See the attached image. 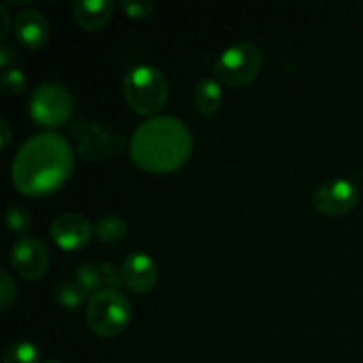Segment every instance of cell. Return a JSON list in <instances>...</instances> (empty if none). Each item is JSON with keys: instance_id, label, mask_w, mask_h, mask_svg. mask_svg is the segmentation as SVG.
Segmentation results:
<instances>
[{"instance_id": "2e32d148", "label": "cell", "mask_w": 363, "mask_h": 363, "mask_svg": "<svg viewBox=\"0 0 363 363\" xmlns=\"http://www.w3.org/2000/svg\"><path fill=\"white\" fill-rule=\"evenodd\" d=\"M74 280L80 284V287L85 293L92 294L98 293L101 284H105L101 266L94 264V262H82L77 268V273H74Z\"/></svg>"}, {"instance_id": "7402d4cb", "label": "cell", "mask_w": 363, "mask_h": 363, "mask_svg": "<svg viewBox=\"0 0 363 363\" xmlns=\"http://www.w3.org/2000/svg\"><path fill=\"white\" fill-rule=\"evenodd\" d=\"M14 296H16V286H14V280L11 279L9 273L4 269V272L0 273V307L6 311V308L9 307L11 301L14 300Z\"/></svg>"}, {"instance_id": "4316f807", "label": "cell", "mask_w": 363, "mask_h": 363, "mask_svg": "<svg viewBox=\"0 0 363 363\" xmlns=\"http://www.w3.org/2000/svg\"><path fill=\"white\" fill-rule=\"evenodd\" d=\"M45 363H62V362H60V360H53V358H52V360H46Z\"/></svg>"}, {"instance_id": "7a4b0ae2", "label": "cell", "mask_w": 363, "mask_h": 363, "mask_svg": "<svg viewBox=\"0 0 363 363\" xmlns=\"http://www.w3.org/2000/svg\"><path fill=\"white\" fill-rule=\"evenodd\" d=\"M191 152V133L177 117L156 116L138 124L131 137V160L149 172H172Z\"/></svg>"}, {"instance_id": "e0dca14e", "label": "cell", "mask_w": 363, "mask_h": 363, "mask_svg": "<svg viewBox=\"0 0 363 363\" xmlns=\"http://www.w3.org/2000/svg\"><path fill=\"white\" fill-rule=\"evenodd\" d=\"M4 363H41L39 350L28 340L11 344L4 353Z\"/></svg>"}, {"instance_id": "ffe728a7", "label": "cell", "mask_w": 363, "mask_h": 363, "mask_svg": "<svg viewBox=\"0 0 363 363\" xmlns=\"http://www.w3.org/2000/svg\"><path fill=\"white\" fill-rule=\"evenodd\" d=\"M0 84H2V91L9 92V94H16L25 89V74L20 67H7L2 71L0 77Z\"/></svg>"}, {"instance_id": "30bf717a", "label": "cell", "mask_w": 363, "mask_h": 363, "mask_svg": "<svg viewBox=\"0 0 363 363\" xmlns=\"http://www.w3.org/2000/svg\"><path fill=\"white\" fill-rule=\"evenodd\" d=\"M94 227L80 213H62L52 222V238L64 250H74L91 240Z\"/></svg>"}, {"instance_id": "484cf974", "label": "cell", "mask_w": 363, "mask_h": 363, "mask_svg": "<svg viewBox=\"0 0 363 363\" xmlns=\"http://www.w3.org/2000/svg\"><path fill=\"white\" fill-rule=\"evenodd\" d=\"M0 131H2V147H6L9 144V137H11V128L7 124V121H2L0 123Z\"/></svg>"}, {"instance_id": "8992f818", "label": "cell", "mask_w": 363, "mask_h": 363, "mask_svg": "<svg viewBox=\"0 0 363 363\" xmlns=\"http://www.w3.org/2000/svg\"><path fill=\"white\" fill-rule=\"evenodd\" d=\"M69 131L80 156L92 162L117 155L124 147L123 133L110 124L80 119L73 123Z\"/></svg>"}, {"instance_id": "5b68a950", "label": "cell", "mask_w": 363, "mask_h": 363, "mask_svg": "<svg viewBox=\"0 0 363 363\" xmlns=\"http://www.w3.org/2000/svg\"><path fill=\"white\" fill-rule=\"evenodd\" d=\"M261 62V48L252 41H240L220 53L215 64V73L223 84L230 87H243L257 77Z\"/></svg>"}, {"instance_id": "9a60e30c", "label": "cell", "mask_w": 363, "mask_h": 363, "mask_svg": "<svg viewBox=\"0 0 363 363\" xmlns=\"http://www.w3.org/2000/svg\"><path fill=\"white\" fill-rule=\"evenodd\" d=\"M128 233V223L119 215H105L96 222L94 234L105 243H117Z\"/></svg>"}, {"instance_id": "44dd1931", "label": "cell", "mask_w": 363, "mask_h": 363, "mask_svg": "<svg viewBox=\"0 0 363 363\" xmlns=\"http://www.w3.org/2000/svg\"><path fill=\"white\" fill-rule=\"evenodd\" d=\"M121 6H123L124 13L131 18H145L155 9V4L151 0H123Z\"/></svg>"}, {"instance_id": "277c9868", "label": "cell", "mask_w": 363, "mask_h": 363, "mask_svg": "<svg viewBox=\"0 0 363 363\" xmlns=\"http://www.w3.org/2000/svg\"><path fill=\"white\" fill-rule=\"evenodd\" d=\"M131 318V305L119 289H99L87 303V323L98 335L113 337L123 332Z\"/></svg>"}, {"instance_id": "52a82bcc", "label": "cell", "mask_w": 363, "mask_h": 363, "mask_svg": "<svg viewBox=\"0 0 363 363\" xmlns=\"http://www.w3.org/2000/svg\"><path fill=\"white\" fill-rule=\"evenodd\" d=\"M28 110L34 121L43 126H60L73 112V96L57 82H45L32 91Z\"/></svg>"}, {"instance_id": "8fae6325", "label": "cell", "mask_w": 363, "mask_h": 363, "mask_svg": "<svg viewBox=\"0 0 363 363\" xmlns=\"http://www.w3.org/2000/svg\"><path fill=\"white\" fill-rule=\"evenodd\" d=\"M123 280L131 291L147 293L152 289L158 279V268L152 257L145 252H131L126 255L121 266Z\"/></svg>"}, {"instance_id": "ba28073f", "label": "cell", "mask_w": 363, "mask_h": 363, "mask_svg": "<svg viewBox=\"0 0 363 363\" xmlns=\"http://www.w3.org/2000/svg\"><path fill=\"white\" fill-rule=\"evenodd\" d=\"M312 202L326 215H344L357 206L358 188L350 179L325 181L315 188Z\"/></svg>"}, {"instance_id": "9c48e42d", "label": "cell", "mask_w": 363, "mask_h": 363, "mask_svg": "<svg viewBox=\"0 0 363 363\" xmlns=\"http://www.w3.org/2000/svg\"><path fill=\"white\" fill-rule=\"evenodd\" d=\"M11 261L14 269L25 279H39L50 264V254L45 245L34 236H23L14 241L11 248Z\"/></svg>"}, {"instance_id": "cb8c5ba5", "label": "cell", "mask_w": 363, "mask_h": 363, "mask_svg": "<svg viewBox=\"0 0 363 363\" xmlns=\"http://www.w3.org/2000/svg\"><path fill=\"white\" fill-rule=\"evenodd\" d=\"M13 57H14L13 50H11L9 46L4 45L2 48H0V66H2L4 69H7V64H9L11 60H13Z\"/></svg>"}, {"instance_id": "4fadbf2b", "label": "cell", "mask_w": 363, "mask_h": 363, "mask_svg": "<svg viewBox=\"0 0 363 363\" xmlns=\"http://www.w3.org/2000/svg\"><path fill=\"white\" fill-rule=\"evenodd\" d=\"M112 9L110 0H78L73 6V16L85 30H98L110 20Z\"/></svg>"}, {"instance_id": "5bb4252c", "label": "cell", "mask_w": 363, "mask_h": 363, "mask_svg": "<svg viewBox=\"0 0 363 363\" xmlns=\"http://www.w3.org/2000/svg\"><path fill=\"white\" fill-rule=\"evenodd\" d=\"M222 85H220V82L216 80V78H202V80H199V84L195 85V108L201 113H204V116H213V113H216V110L222 105Z\"/></svg>"}, {"instance_id": "6da1fadb", "label": "cell", "mask_w": 363, "mask_h": 363, "mask_svg": "<svg viewBox=\"0 0 363 363\" xmlns=\"http://www.w3.org/2000/svg\"><path fill=\"white\" fill-rule=\"evenodd\" d=\"M73 169V149L57 131H41L21 144L11 165L14 186L27 195L59 188Z\"/></svg>"}, {"instance_id": "d6986e66", "label": "cell", "mask_w": 363, "mask_h": 363, "mask_svg": "<svg viewBox=\"0 0 363 363\" xmlns=\"http://www.w3.org/2000/svg\"><path fill=\"white\" fill-rule=\"evenodd\" d=\"M30 223V211L21 204H11L7 209V225L14 233H23Z\"/></svg>"}, {"instance_id": "3957f363", "label": "cell", "mask_w": 363, "mask_h": 363, "mask_svg": "<svg viewBox=\"0 0 363 363\" xmlns=\"http://www.w3.org/2000/svg\"><path fill=\"white\" fill-rule=\"evenodd\" d=\"M124 96L140 116L156 113L169 98V82L160 67L138 64L124 74Z\"/></svg>"}, {"instance_id": "d4e9b609", "label": "cell", "mask_w": 363, "mask_h": 363, "mask_svg": "<svg viewBox=\"0 0 363 363\" xmlns=\"http://www.w3.org/2000/svg\"><path fill=\"white\" fill-rule=\"evenodd\" d=\"M0 16H2V20H4V27H2V32H0V35H6L7 34V30H9V13H7V9H6V6H0Z\"/></svg>"}, {"instance_id": "7c38bea8", "label": "cell", "mask_w": 363, "mask_h": 363, "mask_svg": "<svg viewBox=\"0 0 363 363\" xmlns=\"http://www.w3.org/2000/svg\"><path fill=\"white\" fill-rule=\"evenodd\" d=\"M14 32L23 45L39 48L48 41L50 25L41 11L21 9L14 18Z\"/></svg>"}, {"instance_id": "603a6c76", "label": "cell", "mask_w": 363, "mask_h": 363, "mask_svg": "<svg viewBox=\"0 0 363 363\" xmlns=\"http://www.w3.org/2000/svg\"><path fill=\"white\" fill-rule=\"evenodd\" d=\"M101 272H103V279H105V284L110 287V289H119L121 284L124 282L123 280V273L112 264V262H101Z\"/></svg>"}, {"instance_id": "ac0fdd59", "label": "cell", "mask_w": 363, "mask_h": 363, "mask_svg": "<svg viewBox=\"0 0 363 363\" xmlns=\"http://www.w3.org/2000/svg\"><path fill=\"white\" fill-rule=\"evenodd\" d=\"M85 291L77 280H62L55 289V300L66 308H74L84 301Z\"/></svg>"}]
</instances>
